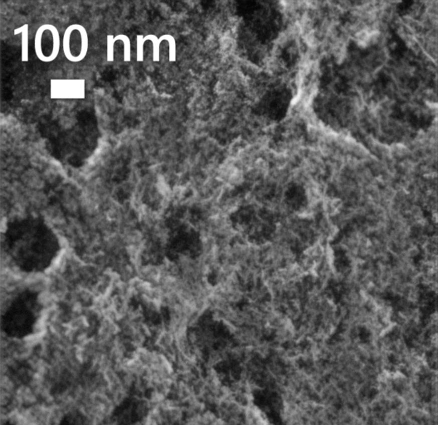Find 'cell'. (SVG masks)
<instances>
[{
	"label": "cell",
	"mask_w": 438,
	"mask_h": 425,
	"mask_svg": "<svg viewBox=\"0 0 438 425\" xmlns=\"http://www.w3.org/2000/svg\"><path fill=\"white\" fill-rule=\"evenodd\" d=\"M63 54L67 60L80 63L84 60L89 50V37L84 26L71 25L65 29L63 37Z\"/></svg>",
	"instance_id": "obj_1"
},
{
	"label": "cell",
	"mask_w": 438,
	"mask_h": 425,
	"mask_svg": "<svg viewBox=\"0 0 438 425\" xmlns=\"http://www.w3.org/2000/svg\"><path fill=\"white\" fill-rule=\"evenodd\" d=\"M60 34L54 25L45 24L37 29L34 50L37 58L44 63H51L60 53Z\"/></svg>",
	"instance_id": "obj_2"
},
{
	"label": "cell",
	"mask_w": 438,
	"mask_h": 425,
	"mask_svg": "<svg viewBox=\"0 0 438 425\" xmlns=\"http://www.w3.org/2000/svg\"><path fill=\"white\" fill-rule=\"evenodd\" d=\"M50 97L54 100H82L86 97V80L51 79Z\"/></svg>",
	"instance_id": "obj_3"
},
{
	"label": "cell",
	"mask_w": 438,
	"mask_h": 425,
	"mask_svg": "<svg viewBox=\"0 0 438 425\" xmlns=\"http://www.w3.org/2000/svg\"><path fill=\"white\" fill-rule=\"evenodd\" d=\"M21 34V61L28 63L29 61V25L25 24L14 30V35Z\"/></svg>",
	"instance_id": "obj_4"
},
{
	"label": "cell",
	"mask_w": 438,
	"mask_h": 425,
	"mask_svg": "<svg viewBox=\"0 0 438 425\" xmlns=\"http://www.w3.org/2000/svg\"><path fill=\"white\" fill-rule=\"evenodd\" d=\"M122 34L113 37L111 34L106 36V61L108 63H113L115 61V44L117 41H121Z\"/></svg>",
	"instance_id": "obj_5"
},
{
	"label": "cell",
	"mask_w": 438,
	"mask_h": 425,
	"mask_svg": "<svg viewBox=\"0 0 438 425\" xmlns=\"http://www.w3.org/2000/svg\"><path fill=\"white\" fill-rule=\"evenodd\" d=\"M142 40L144 43H145L146 41L152 42V44H153V61L154 62H159V46H160L162 42L164 41V35H162L159 39L155 35L148 34L146 36H143Z\"/></svg>",
	"instance_id": "obj_6"
},
{
	"label": "cell",
	"mask_w": 438,
	"mask_h": 425,
	"mask_svg": "<svg viewBox=\"0 0 438 425\" xmlns=\"http://www.w3.org/2000/svg\"><path fill=\"white\" fill-rule=\"evenodd\" d=\"M164 41L169 43V62L176 61V42L175 39L170 34H164Z\"/></svg>",
	"instance_id": "obj_7"
},
{
	"label": "cell",
	"mask_w": 438,
	"mask_h": 425,
	"mask_svg": "<svg viewBox=\"0 0 438 425\" xmlns=\"http://www.w3.org/2000/svg\"><path fill=\"white\" fill-rule=\"evenodd\" d=\"M143 35H137L136 37V61L143 62L144 61V45L145 43L142 40Z\"/></svg>",
	"instance_id": "obj_8"
}]
</instances>
